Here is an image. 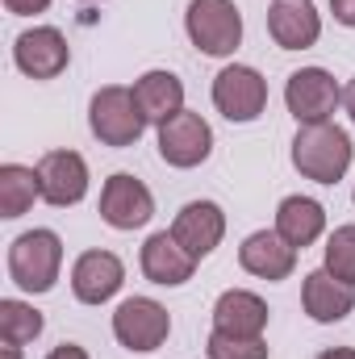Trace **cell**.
<instances>
[{"mask_svg":"<svg viewBox=\"0 0 355 359\" xmlns=\"http://www.w3.org/2000/svg\"><path fill=\"white\" fill-rule=\"evenodd\" d=\"M264 326H267V305L255 292L230 288V292L217 297V305H213V330L239 334V339H264Z\"/></svg>","mask_w":355,"mask_h":359,"instance_id":"18","label":"cell"},{"mask_svg":"<svg viewBox=\"0 0 355 359\" xmlns=\"http://www.w3.org/2000/svg\"><path fill=\"white\" fill-rule=\"evenodd\" d=\"M126 280V268L113 251H84L72 268V292L84 305H105Z\"/></svg>","mask_w":355,"mask_h":359,"instance_id":"14","label":"cell"},{"mask_svg":"<svg viewBox=\"0 0 355 359\" xmlns=\"http://www.w3.org/2000/svg\"><path fill=\"white\" fill-rule=\"evenodd\" d=\"M239 264L243 271L260 276V280H288L297 268V247H288L276 230H255L243 247H239Z\"/></svg>","mask_w":355,"mask_h":359,"instance_id":"15","label":"cell"},{"mask_svg":"<svg viewBox=\"0 0 355 359\" xmlns=\"http://www.w3.org/2000/svg\"><path fill=\"white\" fill-rule=\"evenodd\" d=\"M13 59H17V67H21L25 76H34V80H55V76L67 72L72 46H67V38H63L55 25H34V29H25V34L13 42Z\"/></svg>","mask_w":355,"mask_h":359,"instance_id":"10","label":"cell"},{"mask_svg":"<svg viewBox=\"0 0 355 359\" xmlns=\"http://www.w3.org/2000/svg\"><path fill=\"white\" fill-rule=\"evenodd\" d=\"M100 217L113 230H138V226H147L155 217V196H151V188L142 180L117 172L100 188Z\"/></svg>","mask_w":355,"mask_h":359,"instance_id":"9","label":"cell"},{"mask_svg":"<svg viewBox=\"0 0 355 359\" xmlns=\"http://www.w3.org/2000/svg\"><path fill=\"white\" fill-rule=\"evenodd\" d=\"M213 104L226 121H255L267 109V80L255 67H222L213 80Z\"/></svg>","mask_w":355,"mask_h":359,"instance_id":"7","label":"cell"},{"mask_svg":"<svg viewBox=\"0 0 355 359\" xmlns=\"http://www.w3.org/2000/svg\"><path fill=\"white\" fill-rule=\"evenodd\" d=\"M301 305L322 326L326 322H343L355 309V284H343V280H335L326 268H318V271H309L305 284H301Z\"/></svg>","mask_w":355,"mask_h":359,"instance_id":"16","label":"cell"},{"mask_svg":"<svg viewBox=\"0 0 355 359\" xmlns=\"http://www.w3.org/2000/svg\"><path fill=\"white\" fill-rule=\"evenodd\" d=\"M172 234H176L180 247L201 264L205 255L217 251V243H222V234H226V213H222V205H213V201H188L176 213V222H172Z\"/></svg>","mask_w":355,"mask_h":359,"instance_id":"12","label":"cell"},{"mask_svg":"<svg viewBox=\"0 0 355 359\" xmlns=\"http://www.w3.org/2000/svg\"><path fill=\"white\" fill-rule=\"evenodd\" d=\"M209 151H213V130H209V121L201 113L180 109L176 117H168L159 126V155H163V163L196 168V163L209 159Z\"/></svg>","mask_w":355,"mask_h":359,"instance_id":"8","label":"cell"},{"mask_svg":"<svg viewBox=\"0 0 355 359\" xmlns=\"http://www.w3.org/2000/svg\"><path fill=\"white\" fill-rule=\"evenodd\" d=\"M330 13H335V21H339V25L355 29V0H330Z\"/></svg>","mask_w":355,"mask_h":359,"instance_id":"26","label":"cell"},{"mask_svg":"<svg viewBox=\"0 0 355 359\" xmlns=\"http://www.w3.org/2000/svg\"><path fill=\"white\" fill-rule=\"evenodd\" d=\"M42 313L25 301H0V339L13 343V347H25L42 334Z\"/></svg>","mask_w":355,"mask_h":359,"instance_id":"22","label":"cell"},{"mask_svg":"<svg viewBox=\"0 0 355 359\" xmlns=\"http://www.w3.org/2000/svg\"><path fill=\"white\" fill-rule=\"evenodd\" d=\"M318 359H355V347H326Z\"/></svg>","mask_w":355,"mask_h":359,"instance_id":"28","label":"cell"},{"mask_svg":"<svg viewBox=\"0 0 355 359\" xmlns=\"http://www.w3.org/2000/svg\"><path fill=\"white\" fill-rule=\"evenodd\" d=\"M113 334L126 351H159L172 334V313L151 297H130L113 313Z\"/></svg>","mask_w":355,"mask_h":359,"instance_id":"5","label":"cell"},{"mask_svg":"<svg viewBox=\"0 0 355 359\" xmlns=\"http://www.w3.org/2000/svg\"><path fill=\"white\" fill-rule=\"evenodd\" d=\"M51 0H4V8L8 13H17V17H34V13H42Z\"/></svg>","mask_w":355,"mask_h":359,"instance_id":"25","label":"cell"},{"mask_svg":"<svg viewBox=\"0 0 355 359\" xmlns=\"http://www.w3.org/2000/svg\"><path fill=\"white\" fill-rule=\"evenodd\" d=\"M293 168L314 184H339L351 168V138L347 130L318 121V126H301L293 138Z\"/></svg>","mask_w":355,"mask_h":359,"instance_id":"1","label":"cell"},{"mask_svg":"<svg viewBox=\"0 0 355 359\" xmlns=\"http://www.w3.org/2000/svg\"><path fill=\"white\" fill-rule=\"evenodd\" d=\"M46 359H88V351H84L80 343H63V347H55Z\"/></svg>","mask_w":355,"mask_h":359,"instance_id":"27","label":"cell"},{"mask_svg":"<svg viewBox=\"0 0 355 359\" xmlns=\"http://www.w3.org/2000/svg\"><path fill=\"white\" fill-rule=\"evenodd\" d=\"M267 34L280 50H305L322 38V17H318L314 0H272Z\"/></svg>","mask_w":355,"mask_h":359,"instance_id":"13","label":"cell"},{"mask_svg":"<svg viewBox=\"0 0 355 359\" xmlns=\"http://www.w3.org/2000/svg\"><path fill=\"white\" fill-rule=\"evenodd\" d=\"M343 92L335 84V76L326 67H301L288 76L284 84V104L288 113L301 121V126H318V121H330V113L339 109Z\"/></svg>","mask_w":355,"mask_h":359,"instance_id":"6","label":"cell"},{"mask_svg":"<svg viewBox=\"0 0 355 359\" xmlns=\"http://www.w3.org/2000/svg\"><path fill=\"white\" fill-rule=\"evenodd\" d=\"M4 359H21V347H13V343H4Z\"/></svg>","mask_w":355,"mask_h":359,"instance_id":"30","label":"cell"},{"mask_svg":"<svg viewBox=\"0 0 355 359\" xmlns=\"http://www.w3.org/2000/svg\"><path fill=\"white\" fill-rule=\"evenodd\" d=\"M184 25H188L192 46L213 59L234 55L243 42V13L234 8V0H192Z\"/></svg>","mask_w":355,"mask_h":359,"instance_id":"3","label":"cell"},{"mask_svg":"<svg viewBox=\"0 0 355 359\" xmlns=\"http://www.w3.org/2000/svg\"><path fill=\"white\" fill-rule=\"evenodd\" d=\"M322 230H326V209L314 196H284L280 201V209H276V234L288 247L305 251L309 243L322 238Z\"/></svg>","mask_w":355,"mask_h":359,"instance_id":"19","label":"cell"},{"mask_svg":"<svg viewBox=\"0 0 355 359\" xmlns=\"http://www.w3.org/2000/svg\"><path fill=\"white\" fill-rule=\"evenodd\" d=\"M343 104H347V113H351V121H355V80L343 88Z\"/></svg>","mask_w":355,"mask_h":359,"instance_id":"29","label":"cell"},{"mask_svg":"<svg viewBox=\"0 0 355 359\" xmlns=\"http://www.w3.org/2000/svg\"><path fill=\"white\" fill-rule=\"evenodd\" d=\"M192 271H196V259L176 243V234L159 230V234H151V238L142 243V276H147L151 284L176 288L184 280H192Z\"/></svg>","mask_w":355,"mask_h":359,"instance_id":"17","label":"cell"},{"mask_svg":"<svg viewBox=\"0 0 355 359\" xmlns=\"http://www.w3.org/2000/svg\"><path fill=\"white\" fill-rule=\"evenodd\" d=\"M134 100H138V109H142L147 121L163 126L168 117H176L180 109H184V84L172 72H147L134 84Z\"/></svg>","mask_w":355,"mask_h":359,"instance_id":"20","label":"cell"},{"mask_svg":"<svg viewBox=\"0 0 355 359\" xmlns=\"http://www.w3.org/2000/svg\"><path fill=\"white\" fill-rule=\"evenodd\" d=\"M88 126L105 147H134L147 130V117L134 100V88H121V84L100 88L88 104Z\"/></svg>","mask_w":355,"mask_h":359,"instance_id":"4","label":"cell"},{"mask_svg":"<svg viewBox=\"0 0 355 359\" xmlns=\"http://www.w3.org/2000/svg\"><path fill=\"white\" fill-rule=\"evenodd\" d=\"M34 172H38L42 201L55 205V209L80 205L84 192H88V163H84L76 151H46Z\"/></svg>","mask_w":355,"mask_h":359,"instance_id":"11","label":"cell"},{"mask_svg":"<svg viewBox=\"0 0 355 359\" xmlns=\"http://www.w3.org/2000/svg\"><path fill=\"white\" fill-rule=\"evenodd\" d=\"M63 268V243L55 230H29L8 247V276L25 292H51Z\"/></svg>","mask_w":355,"mask_h":359,"instance_id":"2","label":"cell"},{"mask_svg":"<svg viewBox=\"0 0 355 359\" xmlns=\"http://www.w3.org/2000/svg\"><path fill=\"white\" fill-rule=\"evenodd\" d=\"M209 359H267V343L264 339H239V334H209Z\"/></svg>","mask_w":355,"mask_h":359,"instance_id":"24","label":"cell"},{"mask_svg":"<svg viewBox=\"0 0 355 359\" xmlns=\"http://www.w3.org/2000/svg\"><path fill=\"white\" fill-rule=\"evenodd\" d=\"M326 271L343 284H355V226H339L326 243Z\"/></svg>","mask_w":355,"mask_h":359,"instance_id":"23","label":"cell"},{"mask_svg":"<svg viewBox=\"0 0 355 359\" xmlns=\"http://www.w3.org/2000/svg\"><path fill=\"white\" fill-rule=\"evenodd\" d=\"M38 196H42V188H38L34 168H21V163L0 168V217H21Z\"/></svg>","mask_w":355,"mask_h":359,"instance_id":"21","label":"cell"}]
</instances>
